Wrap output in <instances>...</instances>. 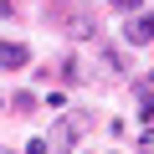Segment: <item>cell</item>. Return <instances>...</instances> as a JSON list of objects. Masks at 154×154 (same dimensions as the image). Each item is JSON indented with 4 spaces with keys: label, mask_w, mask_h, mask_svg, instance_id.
I'll list each match as a JSON object with an SVG mask.
<instances>
[{
    "label": "cell",
    "mask_w": 154,
    "mask_h": 154,
    "mask_svg": "<svg viewBox=\"0 0 154 154\" xmlns=\"http://www.w3.org/2000/svg\"><path fill=\"white\" fill-rule=\"evenodd\" d=\"M67 31H72V36H93L98 26H93V16H88V11H77V16L67 21Z\"/></svg>",
    "instance_id": "5"
},
{
    "label": "cell",
    "mask_w": 154,
    "mask_h": 154,
    "mask_svg": "<svg viewBox=\"0 0 154 154\" xmlns=\"http://www.w3.org/2000/svg\"><path fill=\"white\" fill-rule=\"evenodd\" d=\"M31 62V51L26 46H16V41H0V67H26Z\"/></svg>",
    "instance_id": "3"
},
{
    "label": "cell",
    "mask_w": 154,
    "mask_h": 154,
    "mask_svg": "<svg viewBox=\"0 0 154 154\" xmlns=\"http://www.w3.org/2000/svg\"><path fill=\"white\" fill-rule=\"evenodd\" d=\"M108 5H113V11H118V16H134V11H139V5H144V0H108Z\"/></svg>",
    "instance_id": "6"
},
{
    "label": "cell",
    "mask_w": 154,
    "mask_h": 154,
    "mask_svg": "<svg viewBox=\"0 0 154 154\" xmlns=\"http://www.w3.org/2000/svg\"><path fill=\"white\" fill-rule=\"evenodd\" d=\"M123 36H128L134 46H144V41H154V11H134V21L123 26Z\"/></svg>",
    "instance_id": "2"
},
{
    "label": "cell",
    "mask_w": 154,
    "mask_h": 154,
    "mask_svg": "<svg viewBox=\"0 0 154 154\" xmlns=\"http://www.w3.org/2000/svg\"><path fill=\"white\" fill-rule=\"evenodd\" d=\"M82 128H88V118L77 113V118H67V123H57V134H51V139H41V144H46L51 154H67V149H72V139L82 134Z\"/></svg>",
    "instance_id": "1"
},
{
    "label": "cell",
    "mask_w": 154,
    "mask_h": 154,
    "mask_svg": "<svg viewBox=\"0 0 154 154\" xmlns=\"http://www.w3.org/2000/svg\"><path fill=\"white\" fill-rule=\"evenodd\" d=\"M139 108H144V118H154V72L139 82Z\"/></svg>",
    "instance_id": "4"
},
{
    "label": "cell",
    "mask_w": 154,
    "mask_h": 154,
    "mask_svg": "<svg viewBox=\"0 0 154 154\" xmlns=\"http://www.w3.org/2000/svg\"><path fill=\"white\" fill-rule=\"evenodd\" d=\"M149 154H154V149H149Z\"/></svg>",
    "instance_id": "7"
}]
</instances>
